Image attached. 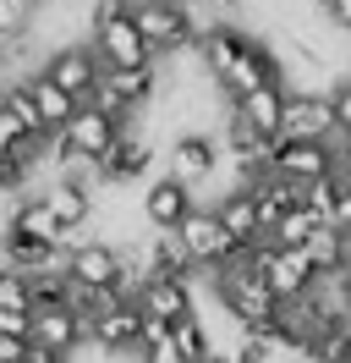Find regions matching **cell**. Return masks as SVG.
<instances>
[{
	"label": "cell",
	"mask_w": 351,
	"mask_h": 363,
	"mask_svg": "<svg viewBox=\"0 0 351 363\" xmlns=\"http://www.w3.org/2000/svg\"><path fill=\"white\" fill-rule=\"evenodd\" d=\"M171 6H192V0H171Z\"/></svg>",
	"instance_id": "obj_37"
},
{
	"label": "cell",
	"mask_w": 351,
	"mask_h": 363,
	"mask_svg": "<svg viewBox=\"0 0 351 363\" xmlns=\"http://www.w3.org/2000/svg\"><path fill=\"white\" fill-rule=\"evenodd\" d=\"M269 171L285 182H297V187H307V182H318L335 171V149L329 143H318V138H275V149H269Z\"/></svg>",
	"instance_id": "obj_9"
},
{
	"label": "cell",
	"mask_w": 351,
	"mask_h": 363,
	"mask_svg": "<svg viewBox=\"0 0 351 363\" xmlns=\"http://www.w3.org/2000/svg\"><path fill=\"white\" fill-rule=\"evenodd\" d=\"M0 39H6V28H0Z\"/></svg>",
	"instance_id": "obj_38"
},
{
	"label": "cell",
	"mask_w": 351,
	"mask_h": 363,
	"mask_svg": "<svg viewBox=\"0 0 351 363\" xmlns=\"http://www.w3.org/2000/svg\"><path fill=\"white\" fill-rule=\"evenodd\" d=\"M28 352V336H0V363H22Z\"/></svg>",
	"instance_id": "obj_32"
},
{
	"label": "cell",
	"mask_w": 351,
	"mask_h": 363,
	"mask_svg": "<svg viewBox=\"0 0 351 363\" xmlns=\"http://www.w3.org/2000/svg\"><path fill=\"white\" fill-rule=\"evenodd\" d=\"M176 237H181V248H187V259H192L197 270H219V264H231L236 259V237L219 226V215L214 209H187V220L176 226Z\"/></svg>",
	"instance_id": "obj_7"
},
{
	"label": "cell",
	"mask_w": 351,
	"mask_h": 363,
	"mask_svg": "<svg viewBox=\"0 0 351 363\" xmlns=\"http://www.w3.org/2000/svg\"><path fill=\"white\" fill-rule=\"evenodd\" d=\"M219 83V94L225 99H241V94H253V89H263V83H280V50L275 45H263L258 33H247L225 61H219L214 72H209Z\"/></svg>",
	"instance_id": "obj_4"
},
{
	"label": "cell",
	"mask_w": 351,
	"mask_h": 363,
	"mask_svg": "<svg viewBox=\"0 0 351 363\" xmlns=\"http://www.w3.org/2000/svg\"><path fill=\"white\" fill-rule=\"evenodd\" d=\"M28 177H33V171H28V165H22V160L11 155L6 143H0V193H11V187H22Z\"/></svg>",
	"instance_id": "obj_29"
},
{
	"label": "cell",
	"mask_w": 351,
	"mask_h": 363,
	"mask_svg": "<svg viewBox=\"0 0 351 363\" xmlns=\"http://www.w3.org/2000/svg\"><path fill=\"white\" fill-rule=\"evenodd\" d=\"M22 363H66V352H50V347H39V341H28Z\"/></svg>",
	"instance_id": "obj_33"
},
{
	"label": "cell",
	"mask_w": 351,
	"mask_h": 363,
	"mask_svg": "<svg viewBox=\"0 0 351 363\" xmlns=\"http://www.w3.org/2000/svg\"><path fill=\"white\" fill-rule=\"evenodd\" d=\"M28 341H39V347H50V352H77L88 341V319L71 308V303H39L33 308V330H28Z\"/></svg>",
	"instance_id": "obj_16"
},
{
	"label": "cell",
	"mask_w": 351,
	"mask_h": 363,
	"mask_svg": "<svg viewBox=\"0 0 351 363\" xmlns=\"http://www.w3.org/2000/svg\"><path fill=\"white\" fill-rule=\"evenodd\" d=\"M318 226H324V220H318V215H313L307 204H291V209L280 215V220H275L269 242H285V248H302V242H307V237H313Z\"/></svg>",
	"instance_id": "obj_26"
},
{
	"label": "cell",
	"mask_w": 351,
	"mask_h": 363,
	"mask_svg": "<svg viewBox=\"0 0 351 363\" xmlns=\"http://www.w3.org/2000/svg\"><path fill=\"white\" fill-rule=\"evenodd\" d=\"M275 138H335V111H329V89H285V111H280V133Z\"/></svg>",
	"instance_id": "obj_10"
},
{
	"label": "cell",
	"mask_w": 351,
	"mask_h": 363,
	"mask_svg": "<svg viewBox=\"0 0 351 363\" xmlns=\"http://www.w3.org/2000/svg\"><path fill=\"white\" fill-rule=\"evenodd\" d=\"M209 275H214L219 308L236 319L241 330H269V325L280 319V297L269 292V281L247 264V253H236L231 264H219V270H209Z\"/></svg>",
	"instance_id": "obj_1"
},
{
	"label": "cell",
	"mask_w": 351,
	"mask_h": 363,
	"mask_svg": "<svg viewBox=\"0 0 351 363\" xmlns=\"http://www.w3.org/2000/svg\"><path fill=\"white\" fill-rule=\"evenodd\" d=\"M171 341L181 347V358H187V363L214 352V336H209V325H203V314H197V308H192V314H181V319L171 325Z\"/></svg>",
	"instance_id": "obj_25"
},
{
	"label": "cell",
	"mask_w": 351,
	"mask_h": 363,
	"mask_svg": "<svg viewBox=\"0 0 351 363\" xmlns=\"http://www.w3.org/2000/svg\"><path fill=\"white\" fill-rule=\"evenodd\" d=\"M33 330V308H0V336H28Z\"/></svg>",
	"instance_id": "obj_30"
},
{
	"label": "cell",
	"mask_w": 351,
	"mask_h": 363,
	"mask_svg": "<svg viewBox=\"0 0 351 363\" xmlns=\"http://www.w3.org/2000/svg\"><path fill=\"white\" fill-rule=\"evenodd\" d=\"M219 226L236 237V248H253V242H263V220H258V199H253V187H231V193H219Z\"/></svg>",
	"instance_id": "obj_19"
},
{
	"label": "cell",
	"mask_w": 351,
	"mask_h": 363,
	"mask_svg": "<svg viewBox=\"0 0 351 363\" xmlns=\"http://www.w3.org/2000/svg\"><path fill=\"white\" fill-rule=\"evenodd\" d=\"M132 303H137L149 319H159V325H176L181 314H192V308H197L192 281H176V275H149V281L137 286Z\"/></svg>",
	"instance_id": "obj_18"
},
{
	"label": "cell",
	"mask_w": 351,
	"mask_h": 363,
	"mask_svg": "<svg viewBox=\"0 0 351 363\" xmlns=\"http://www.w3.org/2000/svg\"><path fill=\"white\" fill-rule=\"evenodd\" d=\"M313 6H318L329 23L340 28V33H351V0H313Z\"/></svg>",
	"instance_id": "obj_31"
},
{
	"label": "cell",
	"mask_w": 351,
	"mask_h": 363,
	"mask_svg": "<svg viewBox=\"0 0 351 363\" xmlns=\"http://www.w3.org/2000/svg\"><path fill=\"white\" fill-rule=\"evenodd\" d=\"M192 363H231V352H219V347H214L209 358H192Z\"/></svg>",
	"instance_id": "obj_36"
},
{
	"label": "cell",
	"mask_w": 351,
	"mask_h": 363,
	"mask_svg": "<svg viewBox=\"0 0 351 363\" xmlns=\"http://www.w3.org/2000/svg\"><path fill=\"white\" fill-rule=\"evenodd\" d=\"M115 138H121V121L88 99V105H77V111H71V121H66L61 133L50 138V160H55V165H71V160H99Z\"/></svg>",
	"instance_id": "obj_3"
},
{
	"label": "cell",
	"mask_w": 351,
	"mask_h": 363,
	"mask_svg": "<svg viewBox=\"0 0 351 363\" xmlns=\"http://www.w3.org/2000/svg\"><path fill=\"white\" fill-rule=\"evenodd\" d=\"M0 308H33V297H28V275L11 270V264H0Z\"/></svg>",
	"instance_id": "obj_27"
},
{
	"label": "cell",
	"mask_w": 351,
	"mask_h": 363,
	"mask_svg": "<svg viewBox=\"0 0 351 363\" xmlns=\"http://www.w3.org/2000/svg\"><path fill=\"white\" fill-rule=\"evenodd\" d=\"M88 45H93V55H99V67H154V61H159V55L149 50V39L137 33L132 11H121V17H99Z\"/></svg>",
	"instance_id": "obj_8"
},
{
	"label": "cell",
	"mask_w": 351,
	"mask_h": 363,
	"mask_svg": "<svg viewBox=\"0 0 351 363\" xmlns=\"http://www.w3.org/2000/svg\"><path fill=\"white\" fill-rule=\"evenodd\" d=\"M335 281H340V303H346V314H351V270H340Z\"/></svg>",
	"instance_id": "obj_35"
},
{
	"label": "cell",
	"mask_w": 351,
	"mask_h": 363,
	"mask_svg": "<svg viewBox=\"0 0 351 363\" xmlns=\"http://www.w3.org/2000/svg\"><path fill=\"white\" fill-rule=\"evenodd\" d=\"M132 23L149 39L154 55H181L197 45V17L192 6H171V0H137L132 6Z\"/></svg>",
	"instance_id": "obj_5"
},
{
	"label": "cell",
	"mask_w": 351,
	"mask_h": 363,
	"mask_svg": "<svg viewBox=\"0 0 351 363\" xmlns=\"http://www.w3.org/2000/svg\"><path fill=\"white\" fill-rule=\"evenodd\" d=\"M66 275H71V286H115L121 281V248L105 242V237H77V242H66ZM121 292V286H115Z\"/></svg>",
	"instance_id": "obj_12"
},
{
	"label": "cell",
	"mask_w": 351,
	"mask_h": 363,
	"mask_svg": "<svg viewBox=\"0 0 351 363\" xmlns=\"http://www.w3.org/2000/svg\"><path fill=\"white\" fill-rule=\"evenodd\" d=\"M149 165H154V143H149V133H132V127H121V138L93 160L105 187H132L137 177H149Z\"/></svg>",
	"instance_id": "obj_13"
},
{
	"label": "cell",
	"mask_w": 351,
	"mask_h": 363,
	"mask_svg": "<svg viewBox=\"0 0 351 363\" xmlns=\"http://www.w3.org/2000/svg\"><path fill=\"white\" fill-rule=\"evenodd\" d=\"M335 177L351 182V138H340V143H335Z\"/></svg>",
	"instance_id": "obj_34"
},
{
	"label": "cell",
	"mask_w": 351,
	"mask_h": 363,
	"mask_svg": "<svg viewBox=\"0 0 351 363\" xmlns=\"http://www.w3.org/2000/svg\"><path fill=\"white\" fill-rule=\"evenodd\" d=\"M253 199H258V220H263V237H269L285 209L302 204V187H297V182H285V177H275V171H263V177L253 182Z\"/></svg>",
	"instance_id": "obj_23"
},
{
	"label": "cell",
	"mask_w": 351,
	"mask_h": 363,
	"mask_svg": "<svg viewBox=\"0 0 351 363\" xmlns=\"http://www.w3.org/2000/svg\"><path fill=\"white\" fill-rule=\"evenodd\" d=\"M192 204H197V187H187V182L171 177V171L143 187V220H149L154 231H176L181 220H187Z\"/></svg>",
	"instance_id": "obj_17"
},
{
	"label": "cell",
	"mask_w": 351,
	"mask_h": 363,
	"mask_svg": "<svg viewBox=\"0 0 351 363\" xmlns=\"http://www.w3.org/2000/svg\"><path fill=\"white\" fill-rule=\"evenodd\" d=\"M241 253H247V264H253V270L269 281V292L280 297V303L302 297L307 286L318 281V270L307 264L302 248H285V242H269V237H263V242H253V248H241Z\"/></svg>",
	"instance_id": "obj_6"
},
{
	"label": "cell",
	"mask_w": 351,
	"mask_h": 363,
	"mask_svg": "<svg viewBox=\"0 0 351 363\" xmlns=\"http://www.w3.org/2000/svg\"><path fill=\"white\" fill-rule=\"evenodd\" d=\"M44 72L61 83L77 105H88L93 99V89H99V55H93V45H55L50 55H44Z\"/></svg>",
	"instance_id": "obj_15"
},
{
	"label": "cell",
	"mask_w": 351,
	"mask_h": 363,
	"mask_svg": "<svg viewBox=\"0 0 351 363\" xmlns=\"http://www.w3.org/2000/svg\"><path fill=\"white\" fill-rule=\"evenodd\" d=\"M231 111L236 116H247L258 133H280V111H285V83H263V89H253V94H241V99H231Z\"/></svg>",
	"instance_id": "obj_22"
},
{
	"label": "cell",
	"mask_w": 351,
	"mask_h": 363,
	"mask_svg": "<svg viewBox=\"0 0 351 363\" xmlns=\"http://www.w3.org/2000/svg\"><path fill=\"white\" fill-rule=\"evenodd\" d=\"M22 83H28V99H33V111H39V121H44V133L55 138L66 127V121H71V111H77V99H71V94L61 89V83H55V77H50V72H28V77H22Z\"/></svg>",
	"instance_id": "obj_20"
},
{
	"label": "cell",
	"mask_w": 351,
	"mask_h": 363,
	"mask_svg": "<svg viewBox=\"0 0 351 363\" xmlns=\"http://www.w3.org/2000/svg\"><path fill=\"white\" fill-rule=\"evenodd\" d=\"M329 111H335V138H351V77L329 89Z\"/></svg>",
	"instance_id": "obj_28"
},
{
	"label": "cell",
	"mask_w": 351,
	"mask_h": 363,
	"mask_svg": "<svg viewBox=\"0 0 351 363\" xmlns=\"http://www.w3.org/2000/svg\"><path fill=\"white\" fill-rule=\"evenodd\" d=\"M302 253H307V264L324 275H340V270H351V237L346 231H335V226H318L313 237L302 242Z\"/></svg>",
	"instance_id": "obj_21"
},
{
	"label": "cell",
	"mask_w": 351,
	"mask_h": 363,
	"mask_svg": "<svg viewBox=\"0 0 351 363\" xmlns=\"http://www.w3.org/2000/svg\"><path fill=\"white\" fill-rule=\"evenodd\" d=\"M154 99H159V72L154 67H105L99 72L93 105L110 111L121 127H132L143 111H154Z\"/></svg>",
	"instance_id": "obj_2"
},
{
	"label": "cell",
	"mask_w": 351,
	"mask_h": 363,
	"mask_svg": "<svg viewBox=\"0 0 351 363\" xmlns=\"http://www.w3.org/2000/svg\"><path fill=\"white\" fill-rule=\"evenodd\" d=\"M88 341H93L99 352H110V358H132V352L143 347V308H137L132 297L110 303L105 314L88 325Z\"/></svg>",
	"instance_id": "obj_14"
},
{
	"label": "cell",
	"mask_w": 351,
	"mask_h": 363,
	"mask_svg": "<svg viewBox=\"0 0 351 363\" xmlns=\"http://www.w3.org/2000/svg\"><path fill=\"white\" fill-rule=\"evenodd\" d=\"M171 177H181L187 187H203V182L219 171V160H225V149H219V138L209 133V127H187V133L171 138Z\"/></svg>",
	"instance_id": "obj_11"
},
{
	"label": "cell",
	"mask_w": 351,
	"mask_h": 363,
	"mask_svg": "<svg viewBox=\"0 0 351 363\" xmlns=\"http://www.w3.org/2000/svg\"><path fill=\"white\" fill-rule=\"evenodd\" d=\"M6 226H11V231H22V237H44V242H61V248H66V231L55 226V215L44 209V199H39V193H28V199H22V204L11 209V215H6Z\"/></svg>",
	"instance_id": "obj_24"
}]
</instances>
